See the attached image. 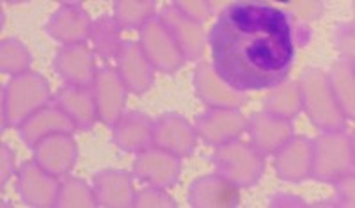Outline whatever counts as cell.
Listing matches in <instances>:
<instances>
[{
    "label": "cell",
    "mask_w": 355,
    "mask_h": 208,
    "mask_svg": "<svg viewBox=\"0 0 355 208\" xmlns=\"http://www.w3.org/2000/svg\"><path fill=\"white\" fill-rule=\"evenodd\" d=\"M336 187H338V198L341 207H354L355 203V192H354V175L345 176L343 180L336 182Z\"/></svg>",
    "instance_id": "35"
},
{
    "label": "cell",
    "mask_w": 355,
    "mask_h": 208,
    "mask_svg": "<svg viewBox=\"0 0 355 208\" xmlns=\"http://www.w3.org/2000/svg\"><path fill=\"white\" fill-rule=\"evenodd\" d=\"M211 164L217 175L239 189H247L258 184L266 169L265 157L259 155L252 144L239 139L215 146Z\"/></svg>",
    "instance_id": "5"
},
{
    "label": "cell",
    "mask_w": 355,
    "mask_h": 208,
    "mask_svg": "<svg viewBox=\"0 0 355 208\" xmlns=\"http://www.w3.org/2000/svg\"><path fill=\"white\" fill-rule=\"evenodd\" d=\"M274 168L283 182L300 184L313 173V139L293 135L274 153Z\"/></svg>",
    "instance_id": "17"
},
{
    "label": "cell",
    "mask_w": 355,
    "mask_h": 208,
    "mask_svg": "<svg viewBox=\"0 0 355 208\" xmlns=\"http://www.w3.org/2000/svg\"><path fill=\"white\" fill-rule=\"evenodd\" d=\"M18 173L17 169V159H15V153L11 151V148L8 144H2V151H0V184L2 189L6 187L11 176H15Z\"/></svg>",
    "instance_id": "34"
},
{
    "label": "cell",
    "mask_w": 355,
    "mask_h": 208,
    "mask_svg": "<svg viewBox=\"0 0 355 208\" xmlns=\"http://www.w3.org/2000/svg\"><path fill=\"white\" fill-rule=\"evenodd\" d=\"M116 64L117 75L121 77L128 93L144 94L155 84V68L135 41H123Z\"/></svg>",
    "instance_id": "19"
},
{
    "label": "cell",
    "mask_w": 355,
    "mask_h": 208,
    "mask_svg": "<svg viewBox=\"0 0 355 208\" xmlns=\"http://www.w3.org/2000/svg\"><path fill=\"white\" fill-rule=\"evenodd\" d=\"M249 119L239 109H206L196 119V132L210 146H220L245 134Z\"/></svg>",
    "instance_id": "12"
},
{
    "label": "cell",
    "mask_w": 355,
    "mask_h": 208,
    "mask_svg": "<svg viewBox=\"0 0 355 208\" xmlns=\"http://www.w3.org/2000/svg\"><path fill=\"white\" fill-rule=\"evenodd\" d=\"M208 45L215 71L234 89H274L295 61L291 17L263 2H233L215 20Z\"/></svg>",
    "instance_id": "1"
},
{
    "label": "cell",
    "mask_w": 355,
    "mask_h": 208,
    "mask_svg": "<svg viewBox=\"0 0 355 208\" xmlns=\"http://www.w3.org/2000/svg\"><path fill=\"white\" fill-rule=\"evenodd\" d=\"M18 128V137L27 144L31 150L40 143L41 139L52 134H73L78 130L73 119L66 114L61 107L55 103H49L43 109L36 110L33 116H28Z\"/></svg>",
    "instance_id": "21"
},
{
    "label": "cell",
    "mask_w": 355,
    "mask_h": 208,
    "mask_svg": "<svg viewBox=\"0 0 355 208\" xmlns=\"http://www.w3.org/2000/svg\"><path fill=\"white\" fill-rule=\"evenodd\" d=\"M61 182L40 168L34 160L21 164L17 173V191L27 207L52 208L57 207Z\"/></svg>",
    "instance_id": "10"
},
{
    "label": "cell",
    "mask_w": 355,
    "mask_h": 208,
    "mask_svg": "<svg viewBox=\"0 0 355 208\" xmlns=\"http://www.w3.org/2000/svg\"><path fill=\"white\" fill-rule=\"evenodd\" d=\"M263 107H265L263 110L270 112V114L293 121L302 110V96H300L299 82H281L279 86H275L270 93L266 94Z\"/></svg>",
    "instance_id": "26"
},
{
    "label": "cell",
    "mask_w": 355,
    "mask_h": 208,
    "mask_svg": "<svg viewBox=\"0 0 355 208\" xmlns=\"http://www.w3.org/2000/svg\"><path fill=\"white\" fill-rule=\"evenodd\" d=\"M132 175L142 184L166 191L176 185L182 176V159L151 144L135 153Z\"/></svg>",
    "instance_id": "7"
},
{
    "label": "cell",
    "mask_w": 355,
    "mask_h": 208,
    "mask_svg": "<svg viewBox=\"0 0 355 208\" xmlns=\"http://www.w3.org/2000/svg\"><path fill=\"white\" fill-rule=\"evenodd\" d=\"M247 132L250 139L249 143L256 148L259 155L266 159L293 137V121L261 110L249 119Z\"/></svg>",
    "instance_id": "18"
},
{
    "label": "cell",
    "mask_w": 355,
    "mask_h": 208,
    "mask_svg": "<svg viewBox=\"0 0 355 208\" xmlns=\"http://www.w3.org/2000/svg\"><path fill=\"white\" fill-rule=\"evenodd\" d=\"M329 80H331L332 91L338 100L339 107L343 110L347 119H354L355 116V71L354 62H348L345 59L336 61L329 71Z\"/></svg>",
    "instance_id": "27"
},
{
    "label": "cell",
    "mask_w": 355,
    "mask_h": 208,
    "mask_svg": "<svg viewBox=\"0 0 355 208\" xmlns=\"http://www.w3.org/2000/svg\"><path fill=\"white\" fill-rule=\"evenodd\" d=\"M33 160L55 178L66 176L78 160V144L73 134L46 135L33 148Z\"/></svg>",
    "instance_id": "14"
},
{
    "label": "cell",
    "mask_w": 355,
    "mask_h": 208,
    "mask_svg": "<svg viewBox=\"0 0 355 208\" xmlns=\"http://www.w3.org/2000/svg\"><path fill=\"white\" fill-rule=\"evenodd\" d=\"M57 207L59 208H93L98 207L94 198L93 187L80 178L68 176L61 182L59 196H57Z\"/></svg>",
    "instance_id": "30"
},
{
    "label": "cell",
    "mask_w": 355,
    "mask_h": 208,
    "mask_svg": "<svg viewBox=\"0 0 355 208\" xmlns=\"http://www.w3.org/2000/svg\"><path fill=\"white\" fill-rule=\"evenodd\" d=\"M336 46L345 61L354 62V24H343L336 31Z\"/></svg>",
    "instance_id": "32"
},
{
    "label": "cell",
    "mask_w": 355,
    "mask_h": 208,
    "mask_svg": "<svg viewBox=\"0 0 355 208\" xmlns=\"http://www.w3.org/2000/svg\"><path fill=\"white\" fill-rule=\"evenodd\" d=\"M155 0H117L114 2L112 18L123 29H141L150 18L155 17Z\"/></svg>",
    "instance_id": "28"
},
{
    "label": "cell",
    "mask_w": 355,
    "mask_h": 208,
    "mask_svg": "<svg viewBox=\"0 0 355 208\" xmlns=\"http://www.w3.org/2000/svg\"><path fill=\"white\" fill-rule=\"evenodd\" d=\"M33 55L18 37H8L0 43V71L8 77L31 71Z\"/></svg>",
    "instance_id": "29"
},
{
    "label": "cell",
    "mask_w": 355,
    "mask_h": 208,
    "mask_svg": "<svg viewBox=\"0 0 355 208\" xmlns=\"http://www.w3.org/2000/svg\"><path fill=\"white\" fill-rule=\"evenodd\" d=\"M178 9H182L187 17L194 18V20L201 21L210 17L211 12V4L210 2H202V0H180V2H174Z\"/></svg>",
    "instance_id": "33"
},
{
    "label": "cell",
    "mask_w": 355,
    "mask_h": 208,
    "mask_svg": "<svg viewBox=\"0 0 355 208\" xmlns=\"http://www.w3.org/2000/svg\"><path fill=\"white\" fill-rule=\"evenodd\" d=\"M93 20L77 2H64L44 24V33L62 46L85 45L91 36Z\"/></svg>",
    "instance_id": "9"
},
{
    "label": "cell",
    "mask_w": 355,
    "mask_h": 208,
    "mask_svg": "<svg viewBox=\"0 0 355 208\" xmlns=\"http://www.w3.org/2000/svg\"><path fill=\"white\" fill-rule=\"evenodd\" d=\"M89 40L93 41V52L105 61H116L121 52V27L109 15H101L93 20Z\"/></svg>",
    "instance_id": "25"
},
{
    "label": "cell",
    "mask_w": 355,
    "mask_h": 208,
    "mask_svg": "<svg viewBox=\"0 0 355 208\" xmlns=\"http://www.w3.org/2000/svg\"><path fill=\"white\" fill-rule=\"evenodd\" d=\"M355 150L350 132H322L313 139V173L311 178L322 184H336L345 176L354 175Z\"/></svg>",
    "instance_id": "4"
},
{
    "label": "cell",
    "mask_w": 355,
    "mask_h": 208,
    "mask_svg": "<svg viewBox=\"0 0 355 208\" xmlns=\"http://www.w3.org/2000/svg\"><path fill=\"white\" fill-rule=\"evenodd\" d=\"M94 103H96L98 119L109 127H114L125 114L128 89L123 84L121 77L110 66L98 68L96 78L93 84Z\"/></svg>",
    "instance_id": "11"
},
{
    "label": "cell",
    "mask_w": 355,
    "mask_h": 208,
    "mask_svg": "<svg viewBox=\"0 0 355 208\" xmlns=\"http://www.w3.org/2000/svg\"><path fill=\"white\" fill-rule=\"evenodd\" d=\"M50 82L37 71L11 77L2 91V128L20 127L21 123L52 102Z\"/></svg>",
    "instance_id": "2"
},
{
    "label": "cell",
    "mask_w": 355,
    "mask_h": 208,
    "mask_svg": "<svg viewBox=\"0 0 355 208\" xmlns=\"http://www.w3.org/2000/svg\"><path fill=\"white\" fill-rule=\"evenodd\" d=\"M160 18L176 40L185 61H199L205 53L206 41H208L201 21L187 17L185 12L178 9L174 4H169L162 9Z\"/></svg>",
    "instance_id": "15"
},
{
    "label": "cell",
    "mask_w": 355,
    "mask_h": 208,
    "mask_svg": "<svg viewBox=\"0 0 355 208\" xmlns=\"http://www.w3.org/2000/svg\"><path fill=\"white\" fill-rule=\"evenodd\" d=\"M112 143L125 153H139L153 144V119L144 112H125L112 127Z\"/></svg>",
    "instance_id": "23"
},
{
    "label": "cell",
    "mask_w": 355,
    "mask_h": 208,
    "mask_svg": "<svg viewBox=\"0 0 355 208\" xmlns=\"http://www.w3.org/2000/svg\"><path fill=\"white\" fill-rule=\"evenodd\" d=\"M299 87L302 109L318 130H343L347 125V116L336 100L327 71L320 68L307 69L300 77Z\"/></svg>",
    "instance_id": "3"
},
{
    "label": "cell",
    "mask_w": 355,
    "mask_h": 208,
    "mask_svg": "<svg viewBox=\"0 0 355 208\" xmlns=\"http://www.w3.org/2000/svg\"><path fill=\"white\" fill-rule=\"evenodd\" d=\"M153 144L180 159L194 155L198 148V132L185 116L166 112L153 119Z\"/></svg>",
    "instance_id": "8"
},
{
    "label": "cell",
    "mask_w": 355,
    "mask_h": 208,
    "mask_svg": "<svg viewBox=\"0 0 355 208\" xmlns=\"http://www.w3.org/2000/svg\"><path fill=\"white\" fill-rule=\"evenodd\" d=\"M96 205L101 208H133L135 187L133 176L121 169H103L93 180Z\"/></svg>",
    "instance_id": "22"
},
{
    "label": "cell",
    "mask_w": 355,
    "mask_h": 208,
    "mask_svg": "<svg viewBox=\"0 0 355 208\" xmlns=\"http://www.w3.org/2000/svg\"><path fill=\"white\" fill-rule=\"evenodd\" d=\"M135 207L137 208H174L176 201L164 189L146 185L135 191Z\"/></svg>",
    "instance_id": "31"
},
{
    "label": "cell",
    "mask_w": 355,
    "mask_h": 208,
    "mask_svg": "<svg viewBox=\"0 0 355 208\" xmlns=\"http://www.w3.org/2000/svg\"><path fill=\"white\" fill-rule=\"evenodd\" d=\"M187 200L192 208H236L240 191L220 175H202L190 184Z\"/></svg>",
    "instance_id": "20"
},
{
    "label": "cell",
    "mask_w": 355,
    "mask_h": 208,
    "mask_svg": "<svg viewBox=\"0 0 355 208\" xmlns=\"http://www.w3.org/2000/svg\"><path fill=\"white\" fill-rule=\"evenodd\" d=\"M198 98L208 109H240L245 105L247 93L234 89L215 71L211 62H199L194 73Z\"/></svg>",
    "instance_id": "13"
},
{
    "label": "cell",
    "mask_w": 355,
    "mask_h": 208,
    "mask_svg": "<svg viewBox=\"0 0 355 208\" xmlns=\"http://www.w3.org/2000/svg\"><path fill=\"white\" fill-rule=\"evenodd\" d=\"M139 45L151 66L162 73H176L187 62L160 15H155L139 29Z\"/></svg>",
    "instance_id": "6"
},
{
    "label": "cell",
    "mask_w": 355,
    "mask_h": 208,
    "mask_svg": "<svg viewBox=\"0 0 355 208\" xmlns=\"http://www.w3.org/2000/svg\"><path fill=\"white\" fill-rule=\"evenodd\" d=\"M55 73L68 86L93 87L96 78V55L87 45L62 46L53 59Z\"/></svg>",
    "instance_id": "16"
},
{
    "label": "cell",
    "mask_w": 355,
    "mask_h": 208,
    "mask_svg": "<svg viewBox=\"0 0 355 208\" xmlns=\"http://www.w3.org/2000/svg\"><path fill=\"white\" fill-rule=\"evenodd\" d=\"M52 103L61 107L80 130H91V128H94L96 121H100L96 103H94L93 87L68 86L66 84L64 87H61L53 94Z\"/></svg>",
    "instance_id": "24"
}]
</instances>
